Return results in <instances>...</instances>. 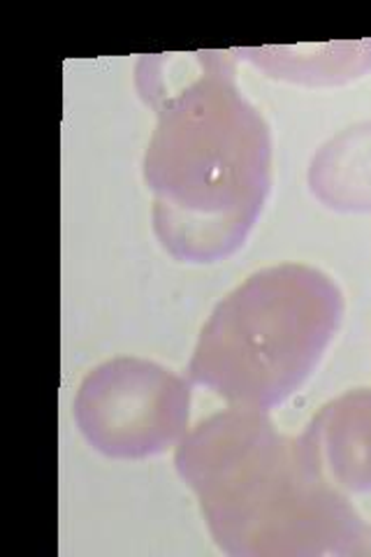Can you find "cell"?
Wrapping results in <instances>:
<instances>
[{
  "instance_id": "cell-2",
  "label": "cell",
  "mask_w": 371,
  "mask_h": 557,
  "mask_svg": "<svg viewBox=\"0 0 371 557\" xmlns=\"http://www.w3.org/2000/svg\"><path fill=\"white\" fill-rule=\"evenodd\" d=\"M176 472L209 534L235 557H371V528L268 411L233 407L180 442Z\"/></svg>"
},
{
  "instance_id": "cell-1",
  "label": "cell",
  "mask_w": 371,
  "mask_h": 557,
  "mask_svg": "<svg viewBox=\"0 0 371 557\" xmlns=\"http://www.w3.org/2000/svg\"><path fill=\"white\" fill-rule=\"evenodd\" d=\"M172 86L147 57L137 89L158 114L145 153L153 233L182 263H217L249 237L272 188V133L237 86L230 51H200Z\"/></svg>"
},
{
  "instance_id": "cell-6",
  "label": "cell",
  "mask_w": 371,
  "mask_h": 557,
  "mask_svg": "<svg viewBox=\"0 0 371 557\" xmlns=\"http://www.w3.org/2000/svg\"><path fill=\"white\" fill-rule=\"evenodd\" d=\"M309 188L334 212H371V121L342 131L316 151Z\"/></svg>"
},
{
  "instance_id": "cell-5",
  "label": "cell",
  "mask_w": 371,
  "mask_h": 557,
  "mask_svg": "<svg viewBox=\"0 0 371 557\" xmlns=\"http://www.w3.org/2000/svg\"><path fill=\"white\" fill-rule=\"evenodd\" d=\"M325 479L342 493H371V388L332 399L302 432Z\"/></svg>"
},
{
  "instance_id": "cell-7",
  "label": "cell",
  "mask_w": 371,
  "mask_h": 557,
  "mask_svg": "<svg viewBox=\"0 0 371 557\" xmlns=\"http://www.w3.org/2000/svg\"><path fill=\"white\" fill-rule=\"evenodd\" d=\"M272 77L302 84H342L371 67V42H337L309 47H260L235 51Z\"/></svg>"
},
{
  "instance_id": "cell-3",
  "label": "cell",
  "mask_w": 371,
  "mask_h": 557,
  "mask_svg": "<svg viewBox=\"0 0 371 557\" xmlns=\"http://www.w3.org/2000/svg\"><path fill=\"white\" fill-rule=\"evenodd\" d=\"M342 317L344 295L325 272L264 268L211 311L188 376L233 407L270 411L311 376Z\"/></svg>"
},
{
  "instance_id": "cell-4",
  "label": "cell",
  "mask_w": 371,
  "mask_h": 557,
  "mask_svg": "<svg viewBox=\"0 0 371 557\" xmlns=\"http://www.w3.org/2000/svg\"><path fill=\"white\" fill-rule=\"evenodd\" d=\"M190 383L143 358H114L88 374L75 397L84 440L114 460H145L186 437Z\"/></svg>"
}]
</instances>
